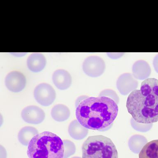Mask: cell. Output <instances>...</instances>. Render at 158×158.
<instances>
[{"instance_id":"12","label":"cell","mask_w":158,"mask_h":158,"mask_svg":"<svg viewBox=\"0 0 158 158\" xmlns=\"http://www.w3.org/2000/svg\"><path fill=\"white\" fill-rule=\"evenodd\" d=\"M27 63V66L30 70L34 72H39L44 69L46 61L43 54L34 53L28 56Z\"/></svg>"},{"instance_id":"11","label":"cell","mask_w":158,"mask_h":158,"mask_svg":"<svg viewBox=\"0 0 158 158\" xmlns=\"http://www.w3.org/2000/svg\"><path fill=\"white\" fill-rule=\"evenodd\" d=\"M132 73L136 79L144 80L150 76L151 69L149 64L145 60H138L133 64Z\"/></svg>"},{"instance_id":"20","label":"cell","mask_w":158,"mask_h":158,"mask_svg":"<svg viewBox=\"0 0 158 158\" xmlns=\"http://www.w3.org/2000/svg\"><path fill=\"white\" fill-rule=\"evenodd\" d=\"M99 96H106L114 100L118 104L119 102V98L117 94L113 90L107 89L101 91Z\"/></svg>"},{"instance_id":"18","label":"cell","mask_w":158,"mask_h":158,"mask_svg":"<svg viewBox=\"0 0 158 158\" xmlns=\"http://www.w3.org/2000/svg\"><path fill=\"white\" fill-rule=\"evenodd\" d=\"M131 124L132 128L138 131L145 133L149 131L152 128L153 124L138 123L135 121L133 118H131Z\"/></svg>"},{"instance_id":"16","label":"cell","mask_w":158,"mask_h":158,"mask_svg":"<svg viewBox=\"0 0 158 158\" xmlns=\"http://www.w3.org/2000/svg\"><path fill=\"white\" fill-rule=\"evenodd\" d=\"M139 158H158V139L147 143L139 152Z\"/></svg>"},{"instance_id":"10","label":"cell","mask_w":158,"mask_h":158,"mask_svg":"<svg viewBox=\"0 0 158 158\" xmlns=\"http://www.w3.org/2000/svg\"><path fill=\"white\" fill-rule=\"evenodd\" d=\"M53 82L59 89L66 90L71 86L72 78L68 71L63 69L56 70L53 74Z\"/></svg>"},{"instance_id":"6","label":"cell","mask_w":158,"mask_h":158,"mask_svg":"<svg viewBox=\"0 0 158 158\" xmlns=\"http://www.w3.org/2000/svg\"><path fill=\"white\" fill-rule=\"evenodd\" d=\"M106 64L102 58L96 56L88 57L83 64L85 73L91 77H98L104 72Z\"/></svg>"},{"instance_id":"2","label":"cell","mask_w":158,"mask_h":158,"mask_svg":"<svg viewBox=\"0 0 158 158\" xmlns=\"http://www.w3.org/2000/svg\"><path fill=\"white\" fill-rule=\"evenodd\" d=\"M128 113L138 123L158 121V80L152 78L142 82L140 89L131 92L127 102Z\"/></svg>"},{"instance_id":"17","label":"cell","mask_w":158,"mask_h":158,"mask_svg":"<svg viewBox=\"0 0 158 158\" xmlns=\"http://www.w3.org/2000/svg\"><path fill=\"white\" fill-rule=\"evenodd\" d=\"M147 143L148 140L144 136L134 135L130 138L128 145L131 151L135 154H138Z\"/></svg>"},{"instance_id":"8","label":"cell","mask_w":158,"mask_h":158,"mask_svg":"<svg viewBox=\"0 0 158 158\" xmlns=\"http://www.w3.org/2000/svg\"><path fill=\"white\" fill-rule=\"evenodd\" d=\"M5 82L9 90L12 92L18 93L22 91L25 87L26 79L22 73L14 71L7 74Z\"/></svg>"},{"instance_id":"7","label":"cell","mask_w":158,"mask_h":158,"mask_svg":"<svg viewBox=\"0 0 158 158\" xmlns=\"http://www.w3.org/2000/svg\"><path fill=\"white\" fill-rule=\"evenodd\" d=\"M22 119L27 123L38 124L45 118L44 111L38 106H29L23 109L21 112Z\"/></svg>"},{"instance_id":"19","label":"cell","mask_w":158,"mask_h":158,"mask_svg":"<svg viewBox=\"0 0 158 158\" xmlns=\"http://www.w3.org/2000/svg\"><path fill=\"white\" fill-rule=\"evenodd\" d=\"M64 148V158H68L73 155L76 152V147L71 141L68 139L63 140Z\"/></svg>"},{"instance_id":"13","label":"cell","mask_w":158,"mask_h":158,"mask_svg":"<svg viewBox=\"0 0 158 158\" xmlns=\"http://www.w3.org/2000/svg\"><path fill=\"white\" fill-rule=\"evenodd\" d=\"M68 132L73 139L81 140L87 135L89 130L81 125L77 119H75L72 121L69 125Z\"/></svg>"},{"instance_id":"9","label":"cell","mask_w":158,"mask_h":158,"mask_svg":"<svg viewBox=\"0 0 158 158\" xmlns=\"http://www.w3.org/2000/svg\"><path fill=\"white\" fill-rule=\"evenodd\" d=\"M138 82L132 74L125 73L121 75L117 79V87L121 94L126 96L135 90Z\"/></svg>"},{"instance_id":"24","label":"cell","mask_w":158,"mask_h":158,"mask_svg":"<svg viewBox=\"0 0 158 158\" xmlns=\"http://www.w3.org/2000/svg\"><path fill=\"white\" fill-rule=\"evenodd\" d=\"M71 158H81V157H78V156H74L73 157Z\"/></svg>"},{"instance_id":"1","label":"cell","mask_w":158,"mask_h":158,"mask_svg":"<svg viewBox=\"0 0 158 158\" xmlns=\"http://www.w3.org/2000/svg\"><path fill=\"white\" fill-rule=\"evenodd\" d=\"M118 106L106 96L88 97L76 107L77 119L88 129L105 131L110 129L118 113Z\"/></svg>"},{"instance_id":"23","label":"cell","mask_w":158,"mask_h":158,"mask_svg":"<svg viewBox=\"0 0 158 158\" xmlns=\"http://www.w3.org/2000/svg\"><path fill=\"white\" fill-rule=\"evenodd\" d=\"M7 153L6 149L2 145H1V158H6Z\"/></svg>"},{"instance_id":"22","label":"cell","mask_w":158,"mask_h":158,"mask_svg":"<svg viewBox=\"0 0 158 158\" xmlns=\"http://www.w3.org/2000/svg\"><path fill=\"white\" fill-rule=\"evenodd\" d=\"M153 66L156 72L158 73V54L154 58L153 62Z\"/></svg>"},{"instance_id":"3","label":"cell","mask_w":158,"mask_h":158,"mask_svg":"<svg viewBox=\"0 0 158 158\" xmlns=\"http://www.w3.org/2000/svg\"><path fill=\"white\" fill-rule=\"evenodd\" d=\"M64 148L61 138L49 131L38 133L28 144L29 158H64Z\"/></svg>"},{"instance_id":"5","label":"cell","mask_w":158,"mask_h":158,"mask_svg":"<svg viewBox=\"0 0 158 158\" xmlns=\"http://www.w3.org/2000/svg\"><path fill=\"white\" fill-rule=\"evenodd\" d=\"M35 100L40 104L44 107L52 104L56 98L55 90L50 85L42 83L36 86L34 91Z\"/></svg>"},{"instance_id":"15","label":"cell","mask_w":158,"mask_h":158,"mask_svg":"<svg viewBox=\"0 0 158 158\" xmlns=\"http://www.w3.org/2000/svg\"><path fill=\"white\" fill-rule=\"evenodd\" d=\"M38 134V130L34 127L27 126L21 128L19 132L18 139L19 141L22 145H28L31 140L34 136Z\"/></svg>"},{"instance_id":"4","label":"cell","mask_w":158,"mask_h":158,"mask_svg":"<svg viewBox=\"0 0 158 158\" xmlns=\"http://www.w3.org/2000/svg\"><path fill=\"white\" fill-rule=\"evenodd\" d=\"M82 158H118V153L110 138L102 135L91 136L82 144Z\"/></svg>"},{"instance_id":"21","label":"cell","mask_w":158,"mask_h":158,"mask_svg":"<svg viewBox=\"0 0 158 158\" xmlns=\"http://www.w3.org/2000/svg\"><path fill=\"white\" fill-rule=\"evenodd\" d=\"M124 54V53H107V55L111 59H116L121 57Z\"/></svg>"},{"instance_id":"14","label":"cell","mask_w":158,"mask_h":158,"mask_svg":"<svg viewBox=\"0 0 158 158\" xmlns=\"http://www.w3.org/2000/svg\"><path fill=\"white\" fill-rule=\"evenodd\" d=\"M51 114L53 119L56 122H64L70 117V110L67 106L59 104L53 107L51 112Z\"/></svg>"}]
</instances>
